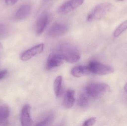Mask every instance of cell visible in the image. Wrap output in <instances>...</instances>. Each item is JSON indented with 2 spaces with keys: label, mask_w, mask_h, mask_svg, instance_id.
<instances>
[{
  "label": "cell",
  "mask_w": 127,
  "mask_h": 126,
  "mask_svg": "<svg viewBox=\"0 0 127 126\" xmlns=\"http://www.w3.org/2000/svg\"><path fill=\"white\" fill-rule=\"evenodd\" d=\"M57 51L62 55L65 60L68 63H76L80 59L79 51L76 47L69 44H61Z\"/></svg>",
  "instance_id": "6da1fadb"
},
{
  "label": "cell",
  "mask_w": 127,
  "mask_h": 126,
  "mask_svg": "<svg viewBox=\"0 0 127 126\" xmlns=\"http://www.w3.org/2000/svg\"><path fill=\"white\" fill-rule=\"evenodd\" d=\"M112 7V5L109 3H103L97 5L90 13L88 17L89 21L96 20L104 18Z\"/></svg>",
  "instance_id": "7a4b0ae2"
},
{
  "label": "cell",
  "mask_w": 127,
  "mask_h": 126,
  "mask_svg": "<svg viewBox=\"0 0 127 126\" xmlns=\"http://www.w3.org/2000/svg\"><path fill=\"white\" fill-rule=\"evenodd\" d=\"M109 90L110 87L102 83H91L86 87V93L93 98L98 97Z\"/></svg>",
  "instance_id": "3957f363"
},
{
  "label": "cell",
  "mask_w": 127,
  "mask_h": 126,
  "mask_svg": "<svg viewBox=\"0 0 127 126\" xmlns=\"http://www.w3.org/2000/svg\"><path fill=\"white\" fill-rule=\"evenodd\" d=\"M88 67L90 72L98 75L109 74L115 71L114 68L111 66L96 61H91Z\"/></svg>",
  "instance_id": "277c9868"
},
{
  "label": "cell",
  "mask_w": 127,
  "mask_h": 126,
  "mask_svg": "<svg viewBox=\"0 0 127 126\" xmlns=\"http://www.w3.org/2000/svg\"><path fill=\"white\" fill-rule=\"evenodd\" d=\"M84 0H68L60 7L59 13L65 15L72 12L83 4Z\"/></svg>",
  "instance_id": "5b68a950"
},
{
  "label": "cell",
  "mask_w": 127,
  "mask_h": 126,
  "mask_svg": "<svg viewBox=\"0 0 127 126\" xmlns=\"http://www.w3.org/2000/svg\"><path fill=\"white\" fill-rule=\"evenodd\" d=\"M64 58L58 51L51 53L48 56L47 61V69L50 70L60 66L64 63Z\"/></svg>",
  "instance_id": "8992f818"
},
{
  "label": "cell",
  "mask_w": 127,
  "mask_h": 126,
  "mask_svg": "<svg viewBox=\"0 0 127 126\" xmlns=\"http://www.w3.org/2000/svg\"><path fill=\"white\" fill-rule=\"evenodd\" d=\"M68 30V27L66 24L62 23H57L51 27L47 34L50 37H57L64 35Z\"/></svg>",
  "instance_id": "52a82bcc"
},
{
  "label": "cell",
  "mask_w": 127,
  "mask_h": 126,
  "mask_svg": "<svg viewBox=\"0 0 127 126\" xmlns=\"http://www.w3.org/2000/svg\"><path fill=\"white\" fill-rule=\"evenodd\" d=\"M49 16L47 13H42L37 19L35 25L36 33L38 35L41 34L47 27L49 22Z\"/></svg>",
  "instance_id": "ba28073f"
},
{
  "label": "cell",
  "mask_w": 127,
  "mask_h": 126,
  "mask_svg": "<svg viewBox=\"0 0 127 126\" xmlns=\"http://www.w3.org/2000/svg\"><path fill=\"white\" fill-rule=\"evenodd\" d=\"M44 48V44H40L28 50L22 55L21 59L24 61H27L36 55L41 53Z\"/></svg>",
  "instance_id": "9c48e42d"
},
{
  "label": "cell",
  "mask_w": 127,
  "mask_h": 126,
  "mask_svg": "<svg viewBox=\"0 0 127 126\" xmlns=\"http://www.w3.org/2000/svg\"><path fill=\"white\" fill-rule=\"evenodd\" d=\"M30 106L26 104L24 106L22 110L21 123L23 126H30L32 125L33 121L31 116Z\"/></svg>",
  "instance_id": "30bf717a"
},
{
  "label": "cell",
  "mask_w": 127,
  "mask_h": 126,
  "mask_svg": "<svg viewBox=\"0 0 127 126\" xmlns=\"http://www.w3.org/2000/svg\"><path fill=\"white\" fill-rule=\"evenodd\" d=\"M75 101V92L72 89H68L66 92L64 98L63 105L66 108H72Z\"/></svg>",
  "instance_id": "8fae6325"
},
{
  "label": "cell",
  "mask_w": 127,
  "mask_h": 126,
  "mask_svg": "<svg viewBox=\"0 0 127 126\" xmlns=\"http://www.w3.org/2000/svg\"><path fill=\"white\" fill-rule=\"evenodd\" d=\"M31 11V6L28 4L22 5L16 13L15 18L17 20H22L26 18Z\"/></svg>",
  "instance_id": "7c38bea8"
},
{
  "label": "cell",
  "mask_w": 127,
  "mask_h": 126,
  "mask_svg": "<svg viewBox=\"0 0 127 126\" xmlns=\"http://www.w3.org/2000/svg\"><path fill=\"white\" fill-rule=\"evenodd\" d=\"M90 73L88 66H79L74 67L71 70V74L74 77H80L89 75Z\"/></svg>",
  "instance_id": "4fadbf2b"
},
{
  "label": "cell",
  "mask_w": 127,
  "mask_h": 126,
  "mask_svg": "<svg viewBox=\"0 0 127 126\" xmlns=\"http://www.w3.org/2000/svg\"><path fill=\"white\" fill-rule=\"evenodd\" d=\"M54 120V115L52 113H49L43 116L36 123V126H47L51 124Z\"/></svg>",
  "instance_id": "5bb4252c"
},
{
  "label": "cell",
  "mask_w": 127,
  "mask_h": 126,
  "mask_svg": "<svg viewBox=\"0 0 127 126\" xmlns=\"http://www.w3.org/2000/svg\"><path fill=\"white\" fill-rule=\"evenodd\" d=\"M63 77L62 76H58L54 81V92L56 96L60 97L62 95V90Z\"/></svg>",
  "instance_id": "9a60e30c"
},
{
  "label": "cell",
  "mask_w": 127,
  "mask_h": 126,
  "mask_svg": "<svg viewBox=\"0 0 127 126\" xmlns=\"http://www.w3.org/2000/svg\"><path fill=\"white\" fill-rule=\"evenodd\" d=\"M10 115L9 108L6 106H0V124L6 123L7 118Z\"/></svg>",
  "instance_id": "2e32d148"
},
{
  "label": "cell",
  "mask_w": 127,
  "mask_h": 126,
  "mask_svg": "<svg viewBox=\"0 0 127 126\" xmlns=\"http://www.w3.org/2000/svg\"><path fill=\"white\" fill-rule=\"evenodd\" d=\"M78 106L81 108L87 107L89 104V100L85 94H82L79 96L77 101Z\"/></svg>",
  "instance_id": "e0dca14e"
},
{
  "label": "cell",
  "mask_w": 127,
  "mask_h": 126,
  "mask_svg": "<svg viewBox=\"0 0 127 126\" xmlns=\"http://www.w3.org/2000/svg\"><path fill=\"white\" fill-rule=\"evenodd\" d=\"M127 29V20L121 24L115 30L114 32V37H119Z\"/></svg>",
  "instance_id": "ac0fdd59"
},
{
  "label": "cell",
  "mask_w": 127,
  "mask_h": 126,
  "mask_svg": "<svg viewBox=\"0 0 127 126\" xmlns=\"http://www.w3.org/2000/svg\"><path fill=\"white\" fill-rule=\"evenodd\" d=\"M96 123V118L92 117L84 121L83 126H93Z\"/></svg>",
  "instance_id": "d6986e66"
},
{
  "label": "cell",
  "mask_w": 127,
  "mask_h": 126,
  "mask_svg": "<svg viewBox=\"0 0 127 126\" xmlns=\"http://www.w3.org/2000/svg\"><path fill=\"white\" fill-rule=\"evenodd\" d=\"M19 0H5V2L7 5L12 6L16 3Z\"/></svg>",
  "instance_id": "ffe728a7"
},
{
  "label": "cell",
  "mask_w": 127,
  "mask_h": 126,
  "mask_svg": "<svg viewBox=\"0 0 127 126\" xmlns=\"http://www.w3.org/2000/svg\"><path fill=\"white\" fill-rule=\"evenodd\" d=\"M6 29L5 26L3 24H0V36H2L5 34Z\"/></svg>",
  "instance_id": "44dd1931"
},
{
  "label": "cell",
  "mask_w": 127,
  "mask_h": 126,
  "mask_svg": "<svg viewBox=\"0 0 127 126\" xmlns=\"http://www.w3.org/2000/svg\"><path fill=\"white\" fill-rule=\"evenodd\" d=\"M7 71L6 70L0 71V80L3 78L6 74H7Z\"/></svg>",
  "instance_id": "7402d4cb"
},
{
  "label": "cell",
  "mask_w": 127,
  "mask_h": 126,
  "mask_svg": "<svg viewBox=\"0 0 127 126\" xmlns=\"http://www.w3.org/2000/svg\"><path fill=\"white\" fill-rule=\"evenodd\" d=\"M124 89L125 91L127 92V83L126 84H125V86L124 87Z\"/></svg>",
  "instance_id": "603a6c76"
},
{
  "label": "cell",
  "mask_w": 127,
  "mask_h": 126,
  "mask_svg": "<svg viewBox=\"0 0 127 126\" xmlns=\"http://www.w3.org/2000/svg\"><path fill=\"white\" fill-rule=\"evenodd\" d=\"M2 47V45L1 44V43H0V50L1 49Z\"/></svg>",
  "instance_id": "cb8c5ba5"
},
{
  "label": "cell",
  "mask_w": 127,
  "mask_h": 126,
  "mask_svg": "<svg viewBox=\"0 0 127 126\" xmlns=\"http://www.w3.org/2000/svg\"><path fill=\"white\" fill-rule=\"evenodd\" d=\"M118 1H123L125 0H116Z\"/></svg>",
  "instance_id": "d4e9b609"
}]
</instances>
